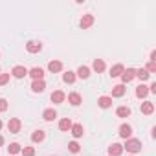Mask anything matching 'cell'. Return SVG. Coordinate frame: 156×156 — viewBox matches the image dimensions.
<instances>
[{
	"label": "cell",
	"instance_id": "1",
	"mask_svg": "<svg viewBox=\"0 0 156 156\" xmlns=\"http://www.w3.org/2000/svg\"><path fill=\"white\" fill-rule=\"evenodd\" d=\"M123 149H127V152H140V151H141V141H140V140L129 138V140L125 141Z\"/></svg>",
	"mask_w": 156,
	"mask_h": 156
},
{
	"label": "cell",
	"instance_id": "2",
	"mask_svg": "<svg viewBox=\"0 0 156 156\" xmlns=\"http://www.w3.org/2000/svg\"><path fill=\"white\" fill-rule=\"evenodd\" d=\"M20 127H22V123H20V119H19V118H11V119L8 121V130H9L11 134L20 132Z\"/></svg>",
	"mask_w": 156,
	"mask_h": 156
},
{
	"label": "cell",
	"instance_id": "3",
	"mask_svg": "<svg viewBox=\"0 0 156 156\" xmlns=\"http://www.w3.org/2000/svg\"><path fill=\"white\" fill-rule=\"evenodd\" d=\"M134 77H136V70H134V68H127V70H123V73H121V81H123V85H125V83H130Z\"/></svg>",
	"mask_w": 156,
	"mask_h": 156
},
{
	"label": "cell",
	"instance_id": "4",
	"mask_svg": "<svg viewBox=\"0 0 156 156\" xmlns=\"http://www.w3.org/2000/svg\"><path fill=\"white\" fill-rule=\"evenodd\" d=\"M28 73L33 77V81H42L44 79V70L42 68H31Z\"/></svg>",
	"mask_w": 156,
	"mask_h": 156
},
{
	"label": "cell",
	"instance_id": "5",
	"mask_svg": "<svg viewBox=\"0 0 156 156\" xmlns=\"http://www.w3.org/2000/svg\"><path fill=\"white\" fill-rule=\"evenodd\" d=\"M26 50H28L30 53H39V51L42 50V44L37 42V41H30V42L26 44Z\"/></svg>",
	"mask_w": 156,
	"mask_h": 156
},
{
	"label": "cell",
	"instance_id": "6",
	"mask_svg": "<svg viewBox=\"0 0 156 156\" xmlns=\"http://www.w3.org/2000/svg\"><path fill=\"white\" fill-rule=\"evenodd\" d=\"M11 73H13V77H17V79H22V77H26L28 75V70L24 68V66H15L13 70H11Z\"/></svg>",
	"mask_w": 156,
	"mask_h": 156
},
{
	"label": "cell",
	"instance_id": "7",
	"mask_svg": "<svg viewBox=\"0 0 156 156\" xmlns=\"http://www.w3.org/2000/svg\"><path fill=\"white\" fill-rule=\"evenodd\" d=\"M119 136H121V138H125V140H129V138L132 136V127H130V125H127V123H123V125L119 127Z\"/></svg>",
	"mask_w": 156,
	"mask_h": 156
},
{
	"label": "cell",
	"instance_id": "8",
	"mask_svg": "<svg viewBox=\"0 0 156 156\" xmlns=\"http://www.w3.org/2000/svg\"><path fill=\"white\" fill-rule=\"evenodd\" d=\"M121 152H123V145H119V143H112L108 147V156H119Z\"/></svg>",
	"mask_w": 156,
	"mask_h": 156
},
{
	"label": "cell",
	"instance_id": "9",
	"mask_svg": "<svg viewBox=\"0 0 156 156\" xmlns=\"http://www.w3.org/2000/svg\"><path fill=\"white\" fill-rule=\"evenodd\" d=\"M81 28L83 30H87V28H90L92 24H94V15H83V19H81Z\"/></svg>",
	"mask_w": 156,
	"mask_h": 156
},
{
	"label": "cell",
	"instance_id": "10",
	"mask_svg": "<svg viewBox=\"0 0 156 156\" xmlns=\"http://www.w3.org/2000/svg\"><path fill=\"white\" fill-rule=\"evenodd\" d=\"M44 88H46V83H44V79H42V81H33V83H31V90H33L35 94H41V92H44Z\"/></svg>",
	"mask_w": 156,
	"mask_h": 156
},
{
	"label": "cell",
	"instance_id": "11",
	"mask_svg": "<svg viewBox=\"0 0 156 156\" xmlns=\"http://www.w3.org/2000/svg\"><path fill=\"white\" fill-rule=\"evenodd\" d=\"M66 99V96H64V92L62 90H55L53 94H51V101L55 103V105H59V103H62Z\"/></svg>",
	"mask_w": 156,
	"mask_h": 156
},
{
	"label": "cell",
	"instance_id": "12",
	"mask_svg": "<svg viewBox=\"0 0 156 156\" xmlns=\"http://www.w3.org/2000/svg\"><path fill=\"white\" fill-rule=\"evenodd\" d=\"M154 112V103H151V101H145V103H141V114H145V116H151Z\"/></svg>",
	"mask_w": 156,
	"mask_h": 156
},
{
	"label": "cell",
	"instance_id": "13",
	"mask_svg": "<svg viewBox=\"0 0 156 156\" xmlns=\"http://www.w3.org/2000/svg\"><path fill=\"white\" fill-rule=\"evenodd\" d=\"M68 103H70V105H73V107L81 105V94H77V92H72V94L68 96Z\"/></svg>",
	"mask_w": 156,
	"mask_h": 156
},
{
	"label": "cell",
	"instance_id": "14",
	"mask_svg": "<svg viewBox=\"0 0 156 156\" xmlns=\"http://www.w3.org/2000/svg\"><path fill=\"white\" fill-rule=\"evenodd\" d=\"M48 70H50L51 73H57V72H61V70H62V62H61V61H50Z\"/></svg>",
	"mask_w": 156,
	"mask_h": 156
},
{
	"label": "cell",
	"instance_id": "15",
	"mask_svg": "<svg viewBox=\"0 0 156 156\" xmlns=\"http://www.w3.org/2000/svg\"><path fill=\"white\" fill-rule=\"evenodd\" d=\"M72 136L73 138H81L83 136V132H85V129H83V125H79V123H77V125H72Z\"/></svg>",
	"mask_w": 156,
	"mask_h": 156
},
{
	"label": "cell",
	"instance_id": "16",
	"mask_svg": "<svg viewBox=\"0 0 156 156\" xmlns=\"http://www.w3.org/2000/svg\"><path fill=\"white\" fill-rule=\"evenodd\" d=\"M59 129H61L62 132H68V130L72 129V121H70V118H62V119L59 121Z\"/></svg>",
	"mask_w": 156,
	"mask_h": 156
},
{
	"label": "cell",
	"instance_id": "17",
	"mask_svg": "<svg viewBox=\"0 0 156 156\" xmlns=\"http://www.w3.org/2000/svg\"><path fill=\"white\" fill-rule=\"evenodd\" d=\"M92 68L98 72V73H101V72H105V61L103 59H96L94 62H92Z\"/></svg>",
	"mask_w": 156,
	"mask_h": 156
},
{
	"label": "cell",
	"instance_id": "18",
	"mask_svg": "<svg viewBox=\"0 0 156 156\" xmlns=\"http://www.w3.org/2000/svg\"><path fill=\"white\" fill-rule=\"evenodd\" d=\"M123 70H125L123 64H114V66L110 68V75H112V77H119V75L123 73Z\"/></svg>",
	"mask_w": 156,
	"mask_h": 156
},
{
	"label": "cell",
	"instance_id": "19",
	"mask_svg": "<svg viewBox=\"0 0 156 156\" xmlns=\"http://www.w3.org/2000/svg\"><path fill=\"white\" fill-rule=\"evenodd\" d=\"M125 96V85H116L112 88V98H121Z\"/></svg>",
	"mask_w": 156,
	"mask_h": 156
},
{
	"label": "cell",
	"instance_id": "20",
	"mask_svg": "<svg viewBox=\"0 0 156 156\" xmlns=\"http://www.w3.org/2000/svg\"><path fill=\"white\" fill-rule=\"evenodd\" d=\"M42 118H44L46 121H53V119L57 118V112H55L53 108H46V110L42 112Z\"/></svg>",
	"mask_w": 156,
	"mask_h": 156
},
{
	"label": "cell",
	"instance_id": "21",
	"mask_svg": "<svg viewBox=\"0 0 156 156\" xmlns=\"http://www.w3.org/2000/svg\"><path fill=\"white\" fill-rule=\"evenodd\" d=\"M90 75V68L88 66H79V70H77V77H81V79H88Z\"/></svg>",
	"mask_w": 156,
	"mask_h": 156
},
{
	"label": "cell",
	"instance_id": "22",
	"mask_svg": "<svg viewBox=\"0 0 156 156\" xmlns=\"http://www.w3.org/2000/svg\"><path fill=\"white\" fill-rule=\"evenodd\" d=\"M136 77H138L140 81H147L149 77H151V73H149L145 68H140V70H136Z\"/></svg>",
	"mask_w": 156,
	"mask_h": 156
},
{
	"label": "cell",
	"instance_id": "23",
	"mask_svg": "<svg viewBox=\"0 0 156 156\" xmlns=\"http://www.w3.org/2000/svg\"><path fill=\"white\" fill-rule=\"evenodd\" d=\"M98 105H99L101 108H108V107L112 105V98H107V96H103V98H99V99H98Z\"/></svg>",
	"mask_w": 156,
	"mask_h": 156
},
{
	"label": "cell",
	"instance_id": "24",
	"mask_svg": "<svg viewBox=\"0 0 156 156\" xmlns=\"http://www.w3.org/2000/svg\"><path fill=\"white\" fill-rule=\"evenodd\" d=\"M147 94H149V87H145V85H140L138 88H136V96L141 99V98H147Z\"/></svg>",
	"mask_w": 156,
	"mask_h": 156
},
{
	"label": "cell",
	"instance_id": "25",
	"mask_svg": "<svg viewBox=\"0 0 156 156\" xmlns=\"http://www.w3.org/2000/svg\"><path fill=\"white\" fill-rule=\"evenodd\" d=\"M44 136H46V134H44V130H35V132L31 134V140H33L35 143H41V141L44 140Z\"/></svg>",
	"mask_w": 156,
	"mask_h": 156
},
{
	"label": "cell",
	"instance_id": "26",
	"mask_svg": "<svg viewBox=\"0 0 156 156\" xmlns=\"http://www.w3.org/2000/svg\"><path fill=\"white\" fill-rule=\"evenodd\" d=\"M116 114H118L119 118H129V116H130V108H129V107H119V108L116 110Z\"/></svg>",
	"mask_w": 156,
	"mask_h": 156
},
{
	"label": "cell",
	"instance_id": "27",
	"mask_svg": "<svg viewBox=\"0 0 156 156\" xmlns=\"http://www.w3.org/2000/svg\"><path fill=\"white\" fill-rule=\"evenodd\" d=\"M62 81L68 83V85H72V83L75 81V73H73V72H66V73L62 75Z\"/></svg>",
	"mask_w": 156,
	"mask_h": 156
},
{
	"label": "cell",
	"instance_id": "28",
	"mask_svg": "<svg viewBox=\"0 0 156 156\" xmlns=\"http://www.w3.org/2000/svg\"><path fill=\"white\" fill-rule=\"evenodd\" d=\"M8 151H9V154H19V152L22 151V147H20L19 143H11V145L8 147Z\"/></svg>",
	"mask_w": 156,
	"mask_h": 156
},
{
	"label": "cell",
	"instance_id": "29",
	"mask_svg": "<svg viewBox=\"0 0 156 156\" xmlns=\"http://www.w3.org/2000/svg\"><path fill=\"white\" fill-rule=\"evenodd\" d=\"M79 149H81V147H79V143H77V141H70V143H68V151L73 152V154L79 152Z\"/></svg>",
	"mask_w": 156,
	"mask_h": 156
},
{
	"label": "cell",
	"instance_id": "30",
	"mask_svg": "<svg viewBox=\"0 0 156 156\" xmlns=\"http://www.w3.org/2000/svg\"><path fill=\"white\" fill-rule=\"evenodd\" d=\"M20 152H22V156H35V149L33 147H24Z\"/></svg>",
	"mask_w": 156,
	"mask_h": 156
},
{
	"label": "cell",
	"instance_id": "31",
	"mask_svg": "<svg viewBox=\"0 0 156 156\" xmlns=\"http://www.w3.org/2000/svg\"><path fill=\"white\" fill-rule=\"evenodd\" d=\"M8 81H9V73H0V87L8 85Z\"/></svg>",
	"mask_w": 156,
	"mask_h": 156
},
{
	"label": "cell",
	"instance_id": "32",
	"mask_svg": "<svg viewBox=\"0 0 156 156\" xmlns=\"http://www.w3.org/2000/svg\"><path fill=\"white\" fill-rule=\"evenodd\" d=\"M4 110H8V101L4 98H0V112H4Z\"/></svg>",
	"mask_w": 156,
	"mask_h": 156
},
{
	"label": "cell",
	"instance_id": "33",
	"mask_svg": "<svg viewBox=\"0 0 156 156\" xmlns=\"http://www.w3.org/2000/svg\"><path fill=\"white\" fill-rule=\"evenodd\" d=\"M145 70H147V72H149V73H152V72H156V62H149V64H147V68H145Z\"/></svg>",
	"mask_w": 156,
	"mask_h": 156
},
{
	"label": "cell",
	"instance_id": "34",
	"mask_svg": "<svg viewBox=\"0 0 156 156\" xmlns=\"http://www.w3.org/2000/svg\"><path fill=\"white\" fill-rule=\"evenodd\" d=\"M149 92H154V94H156V83H152V85L149 87Z\"/></svg>",
	"mask_w": 156,
	"mask_h": 156
},
{
	"label": "cell",
	"instance_id": "35",
	"mask_svg": "<svg viewBox=\"0 0 156 156\" xmlns=\"http://www.w3.org/2000/svg\"><path fill=\"white\" fill-rule=\"evenodd\" d=\"M2 143H4V138H2V136H0V147H2Z\"/></svg>",
	"mask_w": 156,
	"mask_h": 156
},
{
	"label": "cell",
	"instance_id": "36",
	"mask_svg": "<svg viewBox=\"0 0 156 156\" xmlns=\"http://www.w3.org/2000/svg\"><path fill=\"white\" fill-rule=\"evenodd\" d=\"M0 129H2V121H0Z\"/></svg>",
	"mask_w": 156,
	"mask_h": 156
}]
</instances>
